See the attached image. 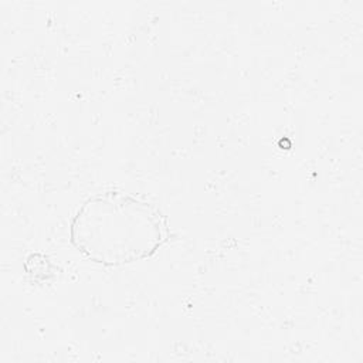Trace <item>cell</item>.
<instances>
[{
	"label": "cell",
	"instance_id": "obj_1",
	"mask_svg": "<svg viewBox=\"0 0 363 363\" xmlns=\"http://www.w3.org/2000/svg\"><path fill=\"white\" fill-rule=\"evenodd\" d=\"M167 240L164 213L152 201L118 189L89 196L69 221L71 245L105 268L147 259Z\"/></svg>",
	"mask_w": 363,
	"mask_h": 363
},
{
	"label": "cell",
	"instance_id": "obj_2",
	"mask_svg": "<svg viewBox=\"0 0 363 363\" xmlns=\"http://www.w3.org/2000/svg\"><path fill=\"white\" fill-rule=\"evenodd\" d=\"M51 268H52V264L48 259V257L44 254H40V252L30 254L24 262L26 272L35 282L47 281L52 275Z\"/></svg>",
	"mask_w": 363,
	"mask_h": 363
}]
</instances>
